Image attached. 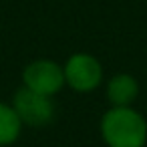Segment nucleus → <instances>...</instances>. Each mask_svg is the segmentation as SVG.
Masks as SVG:
<instances>
[{
	"label": "nucleus",
	"instance_id": "nucleus-1",
	"mask_svg": "<svg viewBox=\"0 0 147 147\" xmlns=\"http://www.w3.org/2000/svg\"><path fill=\"white\" fill-rule=\"evenodd\" d=\"M101 137L107 147H145L147 119L129 107H109L99 123Z\"/></svg>",
	"mask_w": 147,
	"mask_h": 147
},
{
	"label": "nucleus",
	"instance_id": "nucleus-2",
	"mask_svg": "<svg viewBox=\"0 0 147 147\" xmlns=\"http://www.w3.org/2000/svg\"><path fill=\"white\" fill-rule=\"evenodd\" d=\"M63 71L65 85H69L75 93H91L103 81V67L89 53H77L69 57Z\"/></svg>",
	"mask_w": 147,
	"mask_h": 147
},
{
	"label": "nucleus",
	"instance_id": "nucleus-3",
	"mask_svg": "<svg viewBox=\"0 0 147 147\" xmlns=\"http://www.w3.org/2000/svg\"><path fill=\"white\" fill-rule=\"evenodd\" d=\"M22 85L38 95L53 97L65 87V71L55 61L38 59V61H32L24 67Z\"/></svg>",
	"mask_w": 147,
	"mask_h": 147
},
{
	"label": "nucleus",
	"instance_id": "nucleus-4",
	"mask_svg": "<svg viewBox=\"0 0 147 147\" xmlns=\"http://www.w3.org/2000/svg\"><path fill=\"white\" fill-rule=\"evenodd\" d=\"M12 107L18 113L22 125H28V127H45L55 117V105H53L51 97L38 95V93L26 89L24 85L14 93Z\"/></svg>",
	"mask_w": 147,
	"mask_h": 147
},
{
	"label": "nucleus",
	"instance_id": "nucleus-5",
	"mask_svg": "<svg viewBox=\"0 0 147 147\" xmlns=\"http://www.w3.org/2000/svg\"><path fill=\"white\" fill-rule=\"evenodd\" d=\"M139 95V83L127 73L115 75L107 83V99L111 107H129Z\"/></svg>",
	"mask_w": 147,
	"mask_h": 147
},
{
	"label": "nucleus",
	"instance_id": "nucleus-6",
	"mask_svg": "<svg viewBox=\"0 0 147 147\" xmlns=\"http://www.w3.org/2000/svg\"><path fill=\"white\" fill-rule=\"evenodd\" d=\"M22 131V121L12 105L0 103V147L12 145Z\"/></svg>",
	"mask_w": 147,
	"mask_h": 147
}]
</instances>
